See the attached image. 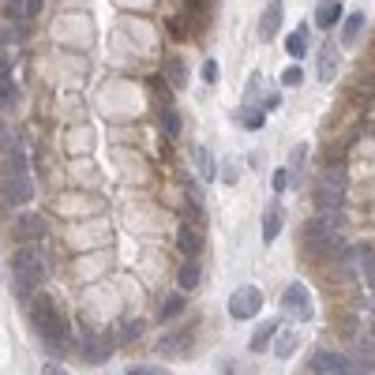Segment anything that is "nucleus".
Here are the masks:
<instances>
[{
	"instance_id": "obj_1",
	"label": "nucleus",
	"mask_w": 375,
	"mask_h": 375,
	"mask_svg": "<svg viewBox=\"0 0 375 375\" xmlns=\"http://www.w3.org/2000/svg\"><path fill=\"white\" fill-rule=\"evenodd\" d=\"M31 319H34V330L42 334V342L53 353L68 349V319H64V312L57 308V300H49V297L38 293V297L31 300Z\"/></svg>"
},
{
	"instance_id": "obj_2",
	"label": "nucleus",
	"mask_w": 375,
	"mask_h": 375,
	"mask_svg": "<svg viewBox=\"0 0 375 375\" xmlns=\"http://www.w3.org/2000/svg\"><path fill=\"white\" fill-rule=\"evenodd\" d=\"M11 278H16V293L19 297H31L38 286H45L49 278V263L38 248H19L16 259H11Z\"/></svg>"
},
{
	"instance_id": "obj_3",
	"label": "nucleus",
	"mask_w": 375,
	"mask_h": 375,
	"mask_svg": "<svg viewBox=\"0 0 375 375\" xmlns=\"http://www.w3.org/2000/svg\"><path fill=\"white\" fill-rule=\"evenodd\" d=\"M315 203H319V214H338L342 203H345V169L334 165L323 180L315 188Z\"/></svg>"
},
{
	"instance_id": "obj_4",
	"label": "nucleus",
	"mask_w": 375,
	"mask_h": 375,
	"mask_svg": "<svg viewBox=\"0 0 375 375\" xmlns=\"http://www.w3.org/2000/svg\"><path fill=\"white\" fill-rule=\"evenodd\" d=\"M0 195H4L8 207H26L34 199L31 173H0Z\"/></svg>"
},
{
	"instance_id": "obj_5",
	"label": "nucleus",
	"mask_w": 375,
	"mask_h": 375,
	"mask_svg": "<svg viewBox=\"0 0 375 375\" xmlns=\"http://www.w3.org/2000/svg\"><path fill=\"white\" fill-rule=\"evenodd\" d=\"M259 308H263V289H256V286L233 289V297H229V315L233 319H251V315H259Z\"/></svg>"
},
{
	"instance_id": "obj_6",
	"label": "nucleus",
	"mask_w": 375,
	"mask_h": 375,
	"mask_svg": "<svg viewBox=\"0 0 375 375\" xmlns=\"http://www.w3.org/2000/svg\"><path fill=\"white\" fill-rule=\"evenodd\" d=\"M281 308L293 315V319H300V323H308L315 312H312V297H308V286L304 281H293V286L281 293Z\"/></svg>"
},
{
	"instance_id": "obj_7",
	"label": "nucleus",
	"mask_w": 375,
	"mask_h": 375,
	"mask_svg": "<svg viewBox=\"0 0 375 375\" xmlns=\"http://www.w3.org/2000/svg\"><path fill=\"white\" fill-rule=\"evenodd\" d=\"M11 233H16L19 240H42L49 233V222H45V214L26 210V214H19V218L11 222Z\"/></svg>"
},
{
	"instance_id": "obj_8",
	"label": "nucleus",
	"mask_w": 375,
	"mask_h": 375,
	"mask_svg": "<svg viewBox=\"0 0 375 375\" xmlns=\"http://www.w3.org/2000/svg\"><path fill=\"white\" fill-rule=\"evenodd\" d=\"M113 357V334H102V338H94V334H83V360L90 364H102V360Z\"/></svg>"
},
{
	"instance_id": "obj_9",
	"label": "nucleus",
	"mask_w": 375,
	"mask_h": 375,
	"mask_svg": "<svg viewBox=\"0 0 375 375\" xmlns=\"http://www.w3.org/2000/svg\"><path fill=\"white\" fill-rule=\"evenodd\" d=\"M177 248H180V256L184 259H195L199 251H203V237H199L195 225H177Z\"/></svg>"
},
{
	"instance_id": "obj_10",
	"label": "nucleus",
	"mask_w": 375,
	"mask_h": 375,
	"mask_svg": "<svg viewBox=\"0 0 375 375\" xmlns=\"http://www.w3.org/2000/svg\"><path fill=\"white\" fill-rule=\"evenodd\" d=\"M312 368H315L319 375H345V371H349V360L338 357V353H323V349H319V353L312 357Z\"/></svg>"
},
{
	"instance_id": "obj_11",
	"label": "nucleus",
	"mask_w": 375,
	"mask_h": 375,
	"mask_svg": "<svg viewBox=\"0 0 375 375\" xmlns=\"http://www.w3.org/2000/svg\"><path fill=\"white\" fill-rule=\"evenodd\" d=\"M345 16V4H338V0H327V4H315V26H334V23H342Z\"/></svg>"
},
{
	"instance_id": "obj_12",
	"label": "nucleus",
	"mask_w": 375,
	"mask_h": 375,
	"mask_svg": "<svg viewBox=\"0 0 375 375\" xmlns=\"http://www.w3.org/2000/svg\"><path fill=\"white\" fill-rule=\"evenodd\" d=\"M278 330H281V327H278V319H266V323H263L256 334H251L248 349H251V353H263V349H271V338H274Z\"/></svg>"
},
{
	"instance_id": "obj_13",
	"label": "nucleus",
	"mask_w": 375,
	"mask_h": 375,
	"mask_svg": "<svg viewBox=\"0 0 375 375\" xmlns=\"http://www.w3.org/2000/svg\"><path fill=\"white\" fill-rule=\"evenodd\" d=\"M199 281H203V271H199V259H184V266H180V274H177V286H180V293H188V289H195Z\"/></svg>"
},
{
	"instance_id": "obj_14",
	"label": "nucleus",
	"mask_w": 375,
	"mask_h": 375,
	"mask_svg": "<svg viewBox=\"0 0 375 375\" xmlns=\"http://www.w3.org/2000/svg\"><path fill=\"white\" fill-rule=\"evenodd\" d=\"M263 120L266 116H263V109H256V105H240V109H237V124L244 131H259Z\"/></svg>"
},
{
	"instance_id": "obj_15",
	"label": "nucleus",
	"mask_w": 375,
	"mask_h": 375,
	"mask_svg": "<svg viewBox=\"0 0 375 375\" xmlns=\"http://www.w3.org/2000/svg\"><path fill=\"white\" fill-rule=\"evenodd\" d=\"M4 8H8V19H34L45 4H42V0H23V4H19V0H11V4H4Z\"/></svg>"
},
{
	"instance_id": "obj_16",
	"label": "nucleus",
	"mask_w": 375,
	"mask_h": 375,
	"mask_svg": "<svg viewBox=\"0 0 375 375\" xmlns=\"http://www.w3.org/2000/svg\"><path fill=\"white\" fill-rule=\"evenodd\" d=\"M281 218H286V214H281L278 203L263 214V240H266V244H271V240H278V233H281Z\"/></svg>"
},
{
	"instance_id": "obj_17",
	"label": "nucleus",
	"mask_w": 375,
	"mask_h": 375,
	"mask_svg": "<svg viewBox=\"0 0 375 375\" xmlns=\"http://www.w3.org/2000/svg\"><path fill=\"white\" fill-rule=\"evenodd\" d=\"M23 151V139H19V131L16 128H8V124H0V154H19Z\"/></svg>"
},
{
	"instance_id": "obj_18",
	"label": "nucleus",
	"mask_w": 375,
	"mask_h": 375,
	"mask_svg": "<svg viewBox=\"0 0 375 375\" xmlns=\"http://www.w3.org/2000/svg\"><path fill=\"white\" fill-rule=\"evenodd\" d=\"M334 72H338V49H323V53H319V79L330 83Z\"/></svg>"
},
{
	"instance_id": "obj_19",
	"label": "nucleus",
	"mask_w": 375,
	"mask_h": 375,
	"mask_svg": "<svg viewBox=\"0 0 375 375\" xmlns=\"http://www.w3.org/2000/svg\"><path fill=\"white\" fill-rule=\"evenodd\" d=\"M281 4H266V11H263V38H274L278 34V26H281Z\"/></svg>"
},
{
	"instance_id": "obj_20",
	"label": "nucleus",
	"mask_w": 375,
	"mask_h": 375,
	"mask_svg": "<svg viewBox=\"0 0 375 375\" xmlns=\"http://www.w3.org/2000/svg\"><path fill=\"white\" fill-rule=\"evenodd\" d=\"M274 357H281V360H289L293 357V349H297V334H293V330H278L274 334Z\"/></svg>"
},
{
	"instance_id": "obj_21",
	"label": "nucleus",
	"mask_w": 375,
	"mask_h": 375,
	"mask_svg": "<svg viewBox=\"0 0 375 375\" xmlns=\"http://www.w3.org/2000/svg\"><path fill=\"white\" fill-rule=\"evenodd\" d=\"M158 124H162L165 136H173V139L180 136V113H177V109H169V105H162V113H158Z\"/></svg>"
},
{
	"instance_id": "obj_22",
	"label": "nucleus",
	"mask_w": 375,
	"mask_h": 375,
	"mask_svg": "<svg viewBox=\"0 0 375 375\" xmlns=\"http://www.w3.org/2000/svg\"><path fill=\"white\" fill-rule=\"evenodd\" d=\"M180 312H184V293H169V297L162 300V312H158V319L165 323V319H177Z\"/></svg>"
},
{
	"instance_id": "obj_23",
	"label": "nucleus",
	"mask_w": 375,
	"mask_h": 375,
	"mask_svg": "<svg viewBox=\"0 0 375 375\" xmlns=\"http://www.w3.org/2000/svg\"><path fill=\"white\" fill-rule=\"evenodd\" d=\"M286 49H289V57H293V60H300V57H304V53H308V26H300V31L293 34V38H286Z\"/></svg>"
},
{
	"instance_id": "obj_24",
	"label": "nucleus",
	"mask_w": 375,
	"mask_h": 375,
	"mask_svg": "<svg viewBox=\"0 0 375 375\" xmlns=\"http://www.w3.org/2000/svg\"><path fill=\"white\" fill-rule=\"evenodd\" d=\"M165 79H169V83L177 87V90H180V87L188 83V72H184V60H180V57L165 60Z\"/></svg>"
},
{
	"instance_id": "obj_25",
	"label": "nucleus",
	"mask_w": 375,
	"mask_h": 375,
	"mask_svg": "<svg viewBox=\"0 0 375 375\" xmlns=\"http://www.w3.org/2000/svg\"><path fill=\"white\" fill-rule=\"evenodd\" d=\"M16 102H19V83L16 79H4L0 83V109H16Z\"/></svg>"
},
{
	"instance_id": "obj_26",
	"label": "nucleus",
	"mask_w": 375,
	"mask_h": 375,
	"mask_svg": "<svg viewBox=\"0 0 375 375\" xmlns=\"http://www.w3.org/2000/svg\"><path fill=\"white\" fill-rule=\"evenodd\" d=\"M195 165H199V173H203V180L218 177V169H214V158H210L207 146H195Z\"/></svg>"
},
{
	"instance_id": "obj_27",
	"label": "nucleus",
	"mask_w": 375,
	"mask_h": 375,
	"mask_svg": "<svg viewBox=\"0 0 375 375\" xmlns=\"http://www.w3.org/2000/svg\"><path fill=\"white\" fill-rule=\"evenodd\" d=\"M360 31H364V16H360V11H357V16H349V19H345V31H342V45H353Z\"/></svg>"
},
{
	"instance_id": "obj_28",
	"label": "nucleus",
	"mask_w": 375,
	"mask_h": 375,
	"mask_svg": "<svg viewBox=\"0 0 375 375\" xmlns=\"http://www.w3.org/2000/svg\"><path fill=\"white\" fill-rule=\"evenodd\" d=\"M169 34L177 38V42H180V38H188V16H173L169 19Z\"/></svg>"
},
{
	"instance_id": "obj_29",
	"label": "nucleus",
	"mask_w": 375,
	"mask_h": 375,
	"mask_svg": "<svg viewBox=\"0 0 375 375\" xmlns=\"http://www.w3.org/2000/svg\"><path fill=\"white\" fill-rule=\"evenodd\" d=\"M304 158H308V143L297 146V158H293V184L300 180V173H304Z\"/></svg>"
},
{
	"instance_id": "obj_30",
	"label": "nucleus",
	"mask_w": 375,
	"mask_h": 375,
	"mask_svg": "<svg viewBox=\"0 0 375 375\" xmlns=\"http://www.w3.org/2000/svg\"><path fill=\"white\" fill-rule=\"evenodd\" d=\"M300 79H304V72L297 68V64H293V68H286V72H281V83H286V87H300Z\"/></svg>"
},
{
	"instance_id": "obj_31",
	"label": "nucleus",
	"mask_w": 375,
	"mask_h": 375,
	"mask_svg": "<svg viewBox=\"0 0 375 375\" xmlns=\"http://www.w3.org/2000/svg\"><path fill=\"white\" fill-rule=\"evenodd\" d=\"M19 38H23V31H11V26H0V49H4V45H16Z\"/></svg>"
},
{
	"instance_id": "obj_32",
	"label": "nucleus",
	"mask_w": 375,
	"mask_h": 375,
	"mask_svg": "<svg viewBox=\"0 0 375 375\" xmlns=\"http://www.w3.org/2000/svg\"><path fill=\"white\" fill-rule=\"evenodd\" d=\"M4 79H11V53L0 49V83H4Z\"/></svg>"
},
{
	"instance_id": "obj_33",
	"label": "nucleus",
	"mask_w": 375,
	"mask_h": 375,
	"mask_svg": "<svg viewBox=\"0 0 375 375\" xmlns=\"http://www.w3.org/2000/svg\"><path fill=\"white\" fill-rule=\"evenodd\" d=\"M203 79H207V83H218V60H207L203 64Z\"/></svg>"
},
{
	"instance_id": "obj_34",
	"label": "nucleus",
	"mask_w": 375,
	"mask_h": 375,
	"mask_svg": "<svg viewBox=\"0 0 375 375\" xmlns=\"http://www.w3.org/2000/svg\"><path fill=\"white\" fill-rule=\"evenodd\" d=\"M289 188V169H278L274 173V192H286Z\"/></svg>"
},
{
	"instance_id": "obj_35",
	"label": "nucleus",
	"mask_w": 375,
	"mask_h": 375,
	"mask_svg": "<svg viewBox=\"0 0 375 375\" xmlns=\"http://www.w3.org/2000/svg\"><path fill=\"white\" fill-rule=\"evenodd\" d=\"M128 375H169L165 368H131Z\"/></svg>"
},
{
	"instance_id": "obj_36",
	"label": "nucleus",
	"mask_w": 375,
	"mask_h": 375,
	"mask_svg": "<svg viewBox=\"0 0 375 375\" xmlns=\"http://www.w3.org/2000/svg\"><path fill=\"white\" fill-rule=\"evenodd\" d=\"M139 330H143V323H128V327H124V342H131Z\"/></svg>"
},
{
	"instance_id": "obj_37",
	"label": "nucleus",
	"mask_w": 375,
	"mask_h": 375,
	"mask_svg": "<svg viewBox=\"0 0 375 375\" xmlns=\"http://www.w3.org/2000/svg\"><path fill=\"white\" fill-rule=\"evenodd\" d=\"M42 375H68V371H64V368H60V364H49V368H45V371H42Z\"/></svg>"
}]
</instances>
